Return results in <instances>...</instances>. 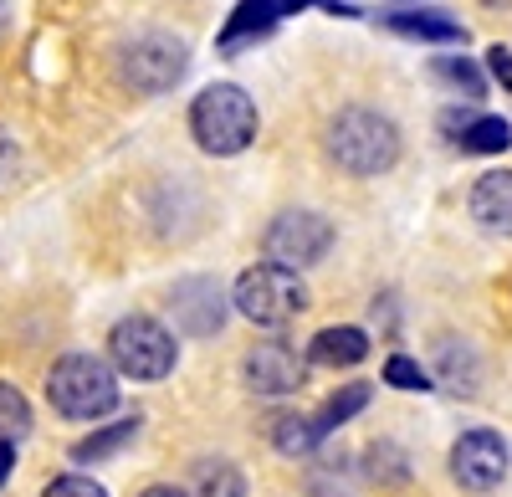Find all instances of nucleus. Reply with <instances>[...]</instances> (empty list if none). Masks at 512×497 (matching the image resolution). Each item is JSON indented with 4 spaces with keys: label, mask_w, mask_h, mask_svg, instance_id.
<instances>
[{
    "label": "nucleus",
    "mask_w": 512,
    "mask_h": 497,
    "mask_svg": "<svg viewBox=\"0 0 512 497\" xmlns=\"http://www.w3.org/2000/svg\"><path fill=\"white\" fill-rule=\"evenodd\" d=\"M169 313H175V323L185 328L190 339H210L226 323L221 282L216 277H185V282H175V293H169Z\"/></svg>",
    "instance_id": "9"
},
{
    "label": "nucleus",
    "mask_w": 512,
    "mask_h": 497,
    "mask_svg": "<svg viewBox=\"0 0 512 497\" xmlns=\"http://www.w3.org/2000/svg\"><path fill=\"white\" fill-rule=\"evenodd\" d=\"M369 395H374V390H369L364 380H354V385H344L338 395H328V400H323V410H313V416H308V421H313V431H318V441H328L344 421H354L359 410L369 405Z\"/></svg>",
    "instance_id": "16"
},
{
    "label": "nucleus",
    "mask_w": 512,
    "mask_h": 497,
    "mask_svg": "<svg viewBox=\"0 0 512 497\" xmlns=\"http://www.w3.org/2000/svg\"><path fill=\"white\" fill-rule=\"evenodd\" d=\"M11 26V0H0V31Z\"/></svg>",
    "instance_id": "29"
},
{
    "label": "nucleus",
    "mask_w": 512,
    "mask_h": 497,
    "mask_svg": "<svg viewBox=\"0 0 512 497\" xmlns=\"http://www.w3.org/2000/svg\"><path fill=\"white\" fill-rule=\"evenodd\" d=\"M507 462H512L507 441H502L497 431H487V426L461 431L456 446H451V477H456L466 492H492V487H502Z\"/></svg>",
    "instance_id": "8"
},
{
    "label": "nucleus",
    "mask_w": 512,
    "mask_h": 497,
    "mask_svg": "<svg viewBox=\"0 0 512 497\" xmlns=\"http://www.w3.org/2000/svg\"><path fill=\"white\" fill-rule=\"evenodd\" d=\"M364 354H369V334L354 323L323 328L308 344V364H323V369H354V364H364Z\"/></svg>",
    "instance_id": "13"
},
{
    "label": "nucleus",
    "mask_w": 512,
    "mask_h": 497,
    "mask_svg": "<svg viewBox=\"0 0 512 497\" xmlns=\"http://www.w3.org/2000/svg\"><path fill=\"white\" fill-rule=\"evenodd\" d=\"M47 400L67 421H103L118 410V369L98 354H62L47 375Z\"/></svg>",
    "instance_id": "2"
},
{
    "label": "nucleus",
    "mask_w": 512,
    "mask_h": 497,
    "mask_svg": "<svg viewBox=\"0 0 512 497\" xmlns=\"http://www.w3.org/2000/svg\"><path fill=\"white\" fill-rule=\"evenodd\" d=\"M487 67H492V77L502 82V88L512 93V52H507V47H492V52H487Z\"/></svg>",
    "instance_id": "26"
},
{
    "label": "nucleus",
    "mask_w": 512,
    "mask_h": 497,
    "mask_svg": "<svg viewBox=\"0 0 512 497\" xmlns=\"http://www.w3.org/2000/svg\"><path fill=\"white\" fill-rule=\"evenodd\" d=\"M139 436V416H123V421H113V426H103V431H93V436H82L77 446H72V462H108V457H118V451Z\"/></svg>",
    "instance_id": "17"
},
{
    "label": "nucleus",
    "mask_w": 512,
    "mask_h": 497,
    "mask_svg": "<svg viewBox=\"0 0 512 497\" xmlns=\"http://www.w3.org/2000/svg\"><path fill=\"white\" fill-rule=\"evenodd\" d=\"M185 67H190V47L180 36H169V31H144V36H134L118 52V77L134 93H144V98L169 93L185 77Z\"/></svg>",
    "instance_id": "6"
},
{
    "label": "nucleus",
    "mask_w": 512,
    "mask_h": 497,
    "mask_svg": "<svg viewBox=\"0 0 512 497\" xmlns=\"http://www.w3.org/2000/svg\"><path fill=\"white\" fill-rule=\"evenodd\" d=\"M190 134L205 154H216V159H231V154L251 149V139H256L251 93L236 88V82H210V88L195 93V103H190Z\"/></svg>",
    "instance_id": "3"
},
{
    "label": "nucleus",
    "mask_w": 512,
    "mask_h": 497,
    "mask_svg": "<svg viewBox=\"0 0 512 497\" xmlns=\"http://www.w3.org/2000/svg\"><path fill=\"white\" fill-rule=\"evenodd\" d=\"M384 26L410 36V41H441V47H456V41H466V26L446 11H390L384 16Z\"/></svg>",
    "instance_id": "14"
},
{
    "label": "nucleus",
    "mask_w": 512,
    "mask_h": 497,
    "mask_svg": "<svg viewBox=\"0 0 512 497\" xmlns=\"http://www.w3.org/2000/svg\"><path fill=\"white\" fill-rule=\"evenodd\" d=\"M231 308L241 318H251L256 328H282L292 323L297 313L308 308V287L297 272L277 267V262H256L236 277V293H231Z\"/></svg>",
    "instance_id": "4"
},
{
    "label": "nucleus",
    "mask_w": 512,
    "mask_h": 497,
    "mask_svg": "<svg viewBox=\"0 0 512 497\" xmlns=\"http://www.w3.org/2000/svg\"><path fill=\"white\" fill-rule=\"evenodd\" d=\"M139 497H190V492L185 487H144Z\"/></svg>",
    "instance_id": "28"
},
{
    "label": "nucleus",
    "mask_w": 512,
    "mask_h": 497,
    "mask_svg": "<svg viewBox=\"0 0 512 497\" xmlns=\"http://www.w3.org/2000/svg\"><path fill=\"white\" fill-rule=\"evenodd\" d=\"M31 431V405H26V395L16 390V385H0V441H21Z\"/></svg>",
    "instance_id": "20"
},
{
    "label": "nucleus",
    "mask_w": 512,
    "mask_h": 497,
    "mask_svg": "<svg viewBox=\"0 0 512 497\" xmlns=\"http://www.w3.org/2000/svg\"><path fill=\"white\" fill-rule=\"evenodd\" d=\"M472 221L492 236H512V170H487L472 185V200H466Z\"/></svg>",
    "instance_id": "12"
},
{
    "label": "nucleus",
    "mask_w": 512,
    "mask_h": 497,
    "mask_svg": "<svg viewBox=\"0 0 512 497\" xmlns=\"http://www.w3.org/2000/svg\"><path fill=\"white\" fill-rule=\"evenodd\" d=\"M262 246H267V262H277V267H287V272H303V267H313V262L328 257L333 221L318 216V211H282V216L267 226Z\"/></svg>",
    "instance_id": "7"
},
{
    "label": "nucleus",
    "mask_w": 512,
    "mask_h": 497,
    "mask_svg": "<svg viewBox=\"0 0 512 497\" xmlns=\"http://www.w3.org/2000/svg\"><path fill=\"white\" fill-rule=\"evenodd\" d=\"M11 472H16V446H11V441H0V487H6Z\"/></svg>",
    "instance_id": "27"
},
{
    "label": "nucleus",
    "mask_w": 512,
    "mask_h": 497,
    "mask_svg": "<svg viewBox=\"0 0 512 497\" xmlns=\"http://www.w3.org/2000/svg\"><path fill=\"white\" fill-rule=\"evenodd\" d=\"M487 6H512V0H487Z\"/></svg>",
    "instance_id": "30"
},
{
    "label": "nucleus",
    "mask_w": 512,
    "mask_h": 497,
    "mask_svg": "<svg viewBox=\"0 0 512 497\" xmlns=\"http://www.w3.org/2000/svg\"><path fill=\"white\" fill-rule=\"evenodd\" d=\"M272 441H277L282 457H313V451L323 446L308 416H282V421H277V431H272Z\"/></svg>",
    "instance_id": "19"
},
{
    "label": "nucleus",
    "mask_w": 512,
    "mask_h": 497,
    "mask_svg": "<svg viewBox=\"0 0 512 497\" xmlns=\"http://www.w3.org/2000/svg\"><path fill=\"white\" fill-rule=\"evenodd\" d=\"M41 497H108V492H103L93 477H77V472H72V477H52Z\"/></svg>",
    "instance_id": "24"
},
{
    "label": "nucleus",
    "mask_w": 512,
    "mask_h": 497,
    "mask_svg": "<svg viewBox=\"0 0 512 497\" xmlns=\"http://www.w3.org/2000/svg\"><path fill=\"white\" fill-rule=\"evenodd\" d=\"M303 380H308V364L297 359V349H287L277 339L256 344L246 354V385L256 395H292V390H303Z\"/></svg>",
    "instance_id": "10"
},
{
    "label": "nucleus",
    "mask_w": 512,
    "mask_h": 497,
    "mask_svg": "<svg viewBox=\"0 0 512 497\" xmlns=\"http://www.w3.org/2000/svg\"><path fill=\"white\" fill-rule=\"evenodd\" d=\"M16 170H21V144H16L6 129H0V190L16 180Z\"/></svg>",
    "instance_id": "25"
},
{
    "label": "nucleus",
    "mask_w": 512,
    "mask_h": 497,
    "mask_svg": "<svg viewBox=\"0 0 512 497\" xmlns=\"http://www.w3.org/2000/svg\"><path fill=\"white\" fill-rule=\"evenodd\" d=\"M190 497H246V477L226 457H205L190 472Z\"/></svg>",
    "instance_id": "15"
},
{
    "label": "nucleus",
    "mask_w": 512,
    "mask_h": 497,
    "mask_svg": "<svg viewBox=\"0 0 512 497\" xmlns=\"http://www.w3.org/2000/svg\"><path fill=\"white\" fill-rule=\"evenodd\" d=\"M303 6H308V0H241V6L231 11V21H226V31H221V52L231 57V52L246 47V41L272 36L282 16L303 11Z\"/></svg>",
    "instance_id": "11"
},
{
    "label": "nucleus",
    "mask_w": 512,
    "mask_h": 497,
    "mask_svg": "<svg viewBox=\"0 0 512 497\" xmlns=\"http://www.w3.org/2000/svg\"><path fill=\"white\" fill-rule=\"evenodd\" d=\"M451 144H456L461 154H502V149L512 144V123H507V118H472Z\"/></svg>",
    "instance_id": "18"
},
{
    "label": "nucleus",
    "mask_w": 512,
    "mask_h": 497,
    "mask_svg": "<svg viewBox=\"0 0 512 497\" xmlns=\"http://www.w3.org/2000/svg\"><path fill=\"white\" fill-rule=\"evenodd\" d=\"M108 359H113L118 375L149 380V385H154V380H164L169 369H175L180 344H175V334H169L159 318L134 313V318H118V323H113V334H108Z\"/></svg>",
    "instance_id": "5"
},
{
    "label": "nucleus",
    "mask_w": 512,
    "mask_h": 497,
    "mask_svg": "<svg viewBox=\"0 0 512 497\" xmlns=\"http://www.w3.org/2000/svg\"><path fill=\"white\" fill-rule=\"evenodd\" d=\"M328 154L338 170H349L359 180L384 175L400 159V129H395V118H384L374 108H344L328 123Z\"/></svg>",
    "instance_id": "1"
},
{
    "label": "nucleus",
    "mask_w": 512,
    "mask_h": 497,
    "mask_svg": "<svg viewBox=\"0 0 512 497\" xmlns=\"http://www.w3.org/2000/svg\"><path fill=\"white\" fill-rule=\"evenodd\" d=\"M384 380H390L395 390H431V375H425L415 359H405V354H390V359H384Z\"/></svg>",
    "instance_id": "23"
},
{
    "label": "nucleus",
    "mask_w": 512,
    "mask_h": 497,
    "mask_svg": "<svg viewBox=\"0 0 512 497\" xmlns=\"http://www.w3.org/2000/svg\"><path fill=\"white\" fill-rule=\"evenodd\" d=\"M369 477L374 482H405L410 467H405V451L395 441H374L369 446Z\"/></svg>",
    "instance_id": "22"
},
{
    "label": "nucleus",
    "mask_w": 512,
    "mask_h": 497,
    "mask_svg": "<svg viewBox=\"0 0 512 497\" xmlns=\"http://www.w3.org/2000/svg\"><path fill=\"white\" fill-rule=\"evenodd\" d=\"M431 72H436L441 82H456V88H461L466 98H482V93H487L482 67H477V62H466V57H436V62H431Z\"/></svg>",
    "instance_id": "21"
}]
</instances>
